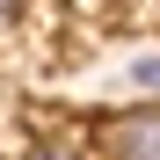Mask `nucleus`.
<instances>
[{"mask_svg": "<svg viewBox=\"0 0 160 160\" xmlns=\"http://www.w3.org/2000/svg\"><path fill=\"white\" fill-rule=\"evenodd\" d=\"M109 160H160V109H131L109 124Z\"/></svg>", "mask_w": 160, "mask_h": 160, "instance_id": "nucleus-1", "label": "nucleus"}, {"mask_svg": "<svg viewBox=\"0 0 160 160\" xmlns=\"http://www.w3.org/2000/svg\"><path fill=\"white\" fill-rule=\"evenodd\" d=\"M131 80H138V88H160V58H138V66H131Z\"/></svg>", "mask_w": 160, "mask_h": 160, "instance_id": "nucleus-2", "label": "nucleus"}, {"mask_svg": "<svg viewBox=\"0 0 160 160\" xmlns=\"http://www.w3.org/2000/svg\"><path fill=\"white\" fill-rule=\"evenodd\" d=\"M0 15H8V0H0Z\"/></svg>", "mask_w": 160, "mask_h": 160, "instance_id": "nucleus-3", "label": "nucleus"}, {"mask_svg": "<svg viewBox=\"0 0 160 160\" xmlns=\"http://www.w3.org/2000/svg\"><path fill=\"white\" fill-rule=\"evenodd\" d=\"M44 160H51V153H44Z\"/></svg>", "mask_w": 160, "mask_h": 160, "instance_id": "nucleus-4", "label": "nucleus"}]
</instances>
